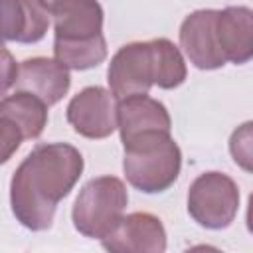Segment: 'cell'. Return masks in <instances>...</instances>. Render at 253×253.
<instances>
[{"label":"cell","mask_w":253,"mask_h":253,"mask_svg":"<svg viewBox=\"0 0 253 253\" xmlns=\"http://www.w3.org/2000/svg\"><path fill=\"white\" fill-rule=\"evenodd\" d=\"M83 166L81 152L67 142L36 144L10 180L14 217L30 231L49 229L57 204L79 182Z\"/></svg>","instance_id":"obj_1"},{"label":"cell","mask_w":253,"mask_h":253,"mask_svg":"<svg viewBox=\"0 0 253 253\" xmlns=\"http://www.w3.org/2000/svg\"><path fill=\"white\" fill-rule=\"evenodd\" d=\"M123 146L125 178L138 192L160 194L178 180L182 168V150L170 132H142L125 140Z\"/></svg>","instance_id":"obj_2"},{"label":"cell","mask_w":253,"mask_h":253,"mask_svg":"<svg viewBox=\"0 0 253 253\" xmlns=\"http://www.w3.org/2000/svg\"><path fill=\"white\" fill-rule=\"evenodd\" d=\"M128 204V192L121 178H91L75 198L71 219L75 229L91 239L107 237L123 219Z\"/></svg>","instance_id":"obj_3"},{"label":"cell","mask_w":253,"mask_h":253,"mask_svg":"<svg viewBox=\"0 0 253 253\" xmlns=\"http://www.w3.org/2000/svg\"><path fill=\"white\" fill-rule=\"evenodd\" d=\"M239 210V188L223 172L200 174L188 190V213L206 229H225Z\"/></svg>","instance_id":"obj_4"},{"label":"cell","mask_w":253,"mask_h":253,"mask_svg":"<svg viewBox=\"0 0 253 253\" xmlns=\"http://www.w3.org/2000/svg\"><path fill=\"white\" fill-rule=\"evenodd\" d=\"M65 117L77 134L93 140L107 138L119 128L117 97L111 89L89 85L73 95L65 109Z\"/></svg>","instance_id":"obj_5"},{"label":"cell","mask_w":253,"mask_h":253,"mask_svg":"<svg viewBox=\"0 0 253 253\" xmlns=\"http://www.w3.org/2000/svg\"><path fill=\"white\" fill-rule=\"evenodd\" d=\"M107 81L117 99L148 95L154 85V57L150 42H132L123 45L111 57Z\"/></svg>","instance_id":"obj_6"},{"label":"cell","mask_w":253,"mask_h":253,"mask_svg":"<svg viewBox=\"0 0 253 253\" xmlns=\"http://www.w3.org/2000/svg\"><path fill=\"white\" fill-rule=\"evenodd\" d=\"M217 10H196L180 26V47L198 69L211 71L225 65V55L217 42Z\"/></svg>","instance_id":"obj_7"},{"label":"cell","mask_w":253,"mask_h":253,"mask_svg":"<svg viewBox=\"0 0 253 253\" xmlns=\"http://www.w3.org/2000/svg\"><path fill=\"white\" fill-rule=\"evenodd\" d=\"M107 251L115 253H164L166 229L162 221L148 211H132L123 215L117 227L101 239Z\"/></svg>","instance_id":"obj_8"},{"label":"cell","mask_w":253,"mask_h":253,"mask_svg":"<svg viewBox=\"0 0 253 253\" xmlns=\"http://www.w3.org/2000/svg\"><path fill=\"white\" fill-rule=\"evenodd\" d=\"M16 91H28L38 95L49 107L59 103L71 85L69 67L49 57H30L20 63Z\"/></svg>","instance_id":"obj_9"},{"label":"cell","mask_w":253,"mask_h":253,"mask_svg":"<svg viewBox=\"0 0 253 253\" xmlns=\"http://www.w3.org/2000/svg\"><path fill=\"white\" fill-rule=\"evenodd\" d=\"M117 125L121 142L152 130H172V119L164 103L148 95H130L117 103Z\"/></svg>","instance_id":"obj_10"},{"label":"cell","mask_w":253,"mask_h":253,"mask_svg":"<svg viewBox=\"0 0 253 253\" xmlns=\"http://www.w3.org/2000/svg\"><path fill=\"white\" fill-rule=\"evenodd\" d=\"M217 42L227 61L241 65L253 59V10L227 6L217 10Z\"/></svg>","instance_id":"obj_11"},{"label":"cell","mask_w":253,"mask_h":253,"mask_svg":"<svg viewBox=\"0 0 253 253\" xmlns=\"http://www.w3.org/2000/svg\"><path fill=\"white\" fill-rule=\"evenodd\" d=\"M49 12L40 0H2V34L6 42L36 43L49 28Z\"/></svg>","instance_id":"obj_12"},{"label":"cell","mask_w":253,"mask_h":253,"mask_svg":"<svg viewBox=\"0 0 253 253\" xmlns=\"http://www.w3.org/2000/svg\"><path fill=\"white\" fill-rule=\"evenodd\" d=\"M53 40H87L103 34V8L97 0H61L53 10Z\"/></svg>","instance_id":"obj_13"},{"label":"cell","mask_w":253,"mask_h":253,"mask_svg":"<svg viewBox=\"0 0 253 253\" xmlns=\"http://www.w3.org/2000/svg\"><path fill=\"white\" fill-rule=\"evenodd\" d=\"M47 103L28 91H16L0 101V119L10 121L24 138H38L47 125Z\"/></svg>","instance_id":"obj_14"},{"label":"cell","mask_w":253,"mask_h":253,"mask_svg":"<svg viewBox=\"0 0 253 253\" xmlns=\"http://www.w3.org/2000/svg\"><path fill=\"white\" fill-rule=\"evenodd\" d=\"M53 55L69 69H93L107 59V42L103 34L87 40H53Z\"/></svg>","instance_id":"obj_15"},{"label":"cell","mask_w":253,"mask_h":253,"mask_svg":"<svg viewBox=\"0 0 253 253\" xmlns=\"http://www.w3.org/2000/svg\"><path fill=\"white\" fill-rule=\"evenodd\" d=\"M152 57H154V85L160 89H176L186 81L188 69L180 47L174 45L168 38L150 40Z\"/></svg>","instance_id":"obj_16"},{"label":"cell","mask_w":253,"mask_h":253,"mask_svg":"<svg viewBox=\"0 0 253 253\" xmlns=\"http://www.w3.org/2000/svg\"><path fill=\"white\" fill-rule=\"evenodd\" d=\"M229 154L233 162L253 174V121L239 125L229 136Z\"/></svg>","instance_id":"obj_17"},{"label":"cell","mask_w":253,"mask_h":253,"mask_svg":"<svg viewBox=\"0 0 253 253\" xmlns=\"http://www.w3.org/2000/svg\"><path fill=\"white\" fill-rule=\"evenodd\" d=\"M0 126H2V162H8L10 156L20 148L24 136L22 132L6 119H0Z\"/></svg>","instance_id":"obj_18"},{"label":"cell","mask_w":253,"mask_h":253,"mask_svg":"<svg viewBox=\"0 0 253 253\" xmlns=\"http://www.w3.org/2000/svg\"><path fill=\"white\" fill-rule=\"evenodd\" d=\"M20 65H16V63H12V57H10V53L4 49V83H2V89H4V93L8 91V87L12 85V83H16V75H12V69H18Z\"/></svg>","instance_id":"obj_19"},{"label":"cell","mask_w":253,"mask_h":253,"mask_svg":"<svg viewBox=\"0 0 253 253\" xmlns=\"http://www.w3.org/2000/svg\"><path fill=\"white\" fill-rule=\"evenodd\" d=\"M245 221H247V231L253 235V192L249 194V200H247V215H245Z\"/></svg>","instance_id":"obj_20"},{"label":"cell","mask_w":253,"mask_h":253,"mask_svg":"<svg viewBox=\"0 0 253 253\" xmlns=\"http://www.w3.org/2000/svg\"><path fill=\"white\" fill-rule=\"evenodd\" d=\"M40 2H42V4H43V6L47 8V12L51 14V10H53V8H55V6H57V4L61 2V0H40Z\"/></svg>","instance_id":"obj_21"}]
</instances>
